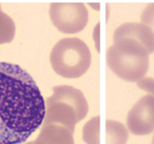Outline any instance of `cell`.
<instances>
[{
    "label": "cell",
    "instance_id": "obj_1",
    "mask_svg": "<svg viewBox=\"0 0 154 144\" xmlns=\"http://www.w3.org/2000/svg\"><path fill=\"white\" fill-rule=\"evenodd\" d=\"M45 101L32 76L0 62V144L23 143L43 122Z\"/></svg>",
    "mask_w": 154,
    "mask_h": 144
},
{
    "label": "cell",
    "instance_id": "obj_2",
    "mask_svg": "<svg viewBox=\"0 0 154 144\" xmlns=\"http://www.w3.org/2000/svg\"><path fill=\"white\" fill-rule=\"evenodd\" d=\"M43 125L57 124L74 132L75 125L87 116L89 106L80 89L69 85H59L46 100Z\"/></svg>",
    "mask_w": 154,
    "mask_h": 144
},
{
    "label": "cell",
    "instance_id": "obj_3",
    "mask_svg": "<svg viewBox=\"0 0 154 144\" xmlns=\"http://www.w3.org/2000/svg\"><path fill=\"white\" fill-rule=\"evenodd\" d=\"M150 53L139 41L130 38L113 40L106 52L108 66L118 77L128 82H138L149 68Z\"/></svg>",
    "mask_w": 154,
    "mask_h": 144
},
{
    "label": "cell",
    "instance_id": "obj_4",
    "mask_svg": "<svg viewBox=\"0 0 154 144\" xmlns=\"http://www.w3.org/2000/svg\"><path fill=\"white\" fill-rule=\"evenodd\" d=\"M91 54L88 46L78 37L60 39L54 45L50 55L54 70L66 78H78L88 70Z\"/></svg>",
    "mask_w": 154,
    "mask_h": 144
},
{
    "label": "cell",
    "instance_id": "obj_5",
    "mask_svg": "<svg viewBox=\"0 0 154 144\" xmlns=\"http://www.w3.org/2000/svg\"><path fill=\"white\" fill-rule=\"evenodd\" d=\"M49 16L60 32L74 34L86 27L89 13L83 3H52L49 7Z\"/></svg>",
    "mask_w": 154,
    "mask_h": 144
},
{
    "label": "cell",
    "instance_id": "obj_6",
    "mask_svg": "<svg viewBox=\"0 0 154 144\" xmlns=\"http://www.w3.org/2000/svg\"><path fill=\"white\" fill-rule=\"evenodd\" d=\"M130 131L137 136L154 131V96L146 95L133 106L127 116Z\"/></svg>",
    "mask_w": 154,
    "mask_h": 144
},
{
    "label": "cell",
    "instance_id": "obj_7",
    "mask_svg": "<svg viewBox=\"0 0 154 144\" xmlns=\"http://www.w3.org/2000/svg\"><path fill=\"white\" fill-rule=\"evenodd\" d=\"M121 38L134 39L144 46L150 54L154 53V33L142 23H125L114 32L113 40Z\"/></svg>",
    "mask_w": 154,
    "mask_h": 144
},
{
    "label": "cell",
    "instance_id": "obj_8",
    "mask_svg": "<svg viewBox=\"0 0 154 144\" xmlns=\"http://www.w3.org/2000/svg\"><path fill=\"white\" fill-rule=\"evenodd\" d=\"M73 133L67 127L60 124L42 125L33 144H75Z\"/></svg>",
    "mask_w": 154,
    "mask_h": 144
},
{
    "label": "cell",
    "instance_id": "obj_9",
    "mask_svg": "<svg viewBox=\"0 0 154 144\" xmlns=\"http://www.w3.org/2000/svg\"><path fill=\"white\" fill-rule=\"evenodd\" d=\"M106 127V144H126L128 139V131L122 123L109 120Z\"/></svg>",
    "mask_w": 154,
    "mask_h": 144
},
{
    "label": "cell",
    "instance_id": "obj_10",
    "mask_svg": "<svg viewBox=\"0 0 154 144\" xmlns=\"http://www.w3.org/2000/svg\"><path fill=\"white\" fill-rule=\"evenodd\" d=\"M16 25L13 19L0 7V44L10 43L15 37Z\"/></svg>",
    "mask_w": 154,
    "mask_h": 144
},
{
    "label": "cell",
    "instance_id": "obj_11",
    "mask_svg": "<svg viewBox=\"0 0 154 144\" xmlns=\"http://www.w3.org/2000/svg\"><path fill=\"white\" fill-rule=\"evenodd\" d=\"M100 117H94L83 127L82 138L87 144H100Z\"/></svg>",
    "mask_w": 154,
    "mask_h": 144
},
{
    "label": "cell",
    "instance_id": "obj_12",
    "mask_svg": "<svg viewBox=\"0 0 154 144\" xmlns=\"http://www.w3.org/2000/svg\"><path fill=\"white\" fill-rule=\"evenodd\" d=\"M141 21L154 33V3L149 4L141 14Z\"/></svg>",
    "mask_w": 154,
    "mask_h": 144
},
{
    "label": "cell",
    "instance_id": "obj_13",
    "mask_svg": "<svg viewBox=\"0 0 154 144\" xmlns=\"http://www.w3.org/2000/svg\"><path fill=\"white\" fill-rule=\"evenodd\" d=\"M139 89L149 93V95L154 96V78H144L137 82Z\"/></svg>",
    "mask_w": 154,
    "mask_h": 144
},
{
    "label": "cell",
    "instance_id": "obj_14",
    "mask_svg": "<svg viewBox=\"0 0 154 144\" xmlns=\"http://www.w3.org/2000/svg\"><path fill=\"white\" fill-rule=\"evenodd\" d=\"M24 144H33V141H30V142H28V143H24Z\"/></svg>",
    "mask_w": 154,
    "mask_h": 144
},
{
    "label": "cell",
    "instance_id": "obj_15",
    "mask_svg": "<svg viewBox=\"0 0 154 144\" xmlns=\"http://www.w3.org/2000/svg\"><path fill=\"white\" fill-rule=\"evenodd\" d=\"M151 144H154V135H153V139H152V142H151Z\"/></svg>",
    "mask_w": 154,
    "mask_h": 144
}]
</instances>
